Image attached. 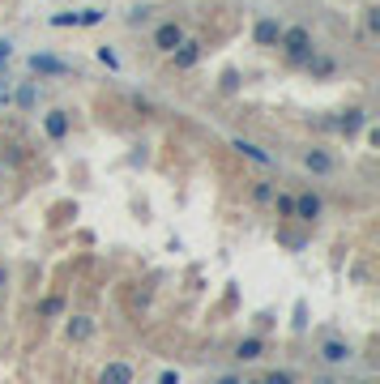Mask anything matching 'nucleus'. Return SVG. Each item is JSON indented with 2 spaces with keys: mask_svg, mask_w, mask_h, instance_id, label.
Returning a JSON list of instances; mask_svg holds the SVG:
<instances>
[{
  "mask_svg": "<svg viewBox=\"0 0 380 384\" xmlns=\"http://www.w3.org/2000/svg\"><path fill=\"white\" fill-rule=\"evenodd\" d=\"M278 47H282L287 65L303 69V60H308L312 51H316V39H312V30H308V26H282V39H278Z\"/></svg>",
  "mask_w": 380,
  "mask_h": 384,
  "instance_id": "1",
  "label": "nucleus"
},
{
  "mask_svg": "<svg viewBox=\"0 0 380 384\" xmlns=\"http://www.w3.org/2000/svg\"><path fill=\"white\" fill-rule=\"evenodd\" d=\"M184 39H188V34H184V26H180V22H158L150 43H154V51H162V56H171V51H176Z\"/></svg>",
  "mask_w": 380,
  "mask_h": 384,
  "instance_id": "2",
  "label": "nucleus"
},
{
  "mask_svg": "<svg viewBox=\"0 0 380 384\" xmlns=\"http://www.w3.org/2000/svg\"><path fill=\"white\" fill-rule=\"evenodd\" d=\"M282 18H274V13H265V18H256V26H252V43L256 47H278V39H282Z\"/></svg>",
  "mask_w": 380,
  "mask_h": 384,
  "instance_id": "3",
  "label": "nucleus"
},
{
  "mask_svg": "<svg viewBox=\"0 0 380 384\" xmlns=\"http://www.w3.org/2000/svg\"><path fill=\"white\" fill-rule=\"evenodd\" d=\"M201 56H205V43H201V39H184V43L171 51V69H176V73H188V69H197Z\"/></svg>",
  "mask_w": 380,
  "mask_h": 384,
  "instance_id": "4",
  "label": "nucleus"
},
{
  "mask_svg": "<svg viewBox=\"0 0 380 384\" xmlns=\"http://www.w3.org/2000/svg\"><path fill=\"white\" fill-rule=\"evenodd\" d=\"M303 171H312V176H334L338 171V158L329 154V150H320V145H312V150H303Z\"/></svg>",
  "mask_w": 380,
  "mask_h": 384,
  "instance_id": "5",
  "label": "nucleus"
},
{
  "mask_svg": "<svg viewBox=\"0 0 380 384\" xmlns=\"http://www.w3.org/2000/svg\"><path fill=\"white\" fill-rule=\"evenodd\" d=\"M363 124H367V107H346V112H338V120H334V133H342L350 141V137L363 133Z\"/></svg>",
  "mask_w": 380,
  "mask_h": 384,
  "instance_id": "6",
  "label": "nucleus"
},
{
  "mask_svg": "<svg viewBox=\"0 0 380 384\" xmlns=\"http://www.w3.org/2000/svg\"><path fill=\"white\" fill-rule=\"evenodd\" d=\"M320 213H325L320 192H299L295 197V223H320Z\"/></svg>",
  "mask_w": 380,
  "mask_h": 384,
  "instance_id": "7",
  "label": "nucleus"
},
{
  "mask_svg": "<svg viewBox=\"0 0 380 384\" xmlns=\"http://www.w3.org/2000/svg\"><path fill=\"white\" fill-rule=\"evenodd\" d=\"M30 73H39V77H65V73H73V65L60 60V56H47V51H39V56H30Z\"/></svg>",
  "mask_w": 380,
  "mask_h": 384,
  "instance_id": "8",
  "label": "nucleus"
},
{
  "mask_svg": "<svg viewBox=\"0 0 380 384\" xmlns=\"http://www.w3.org/2000/svg\"><path fill=\"white\" fill-rule=\"evenodd\" d=\"M350 359H355L350 342H342V338H325V342H320V363L342 367V363H350Z\"/></svg>",
  "mask_w": 380,
  "mask_h": 384,
  "instance_id": "9",
  "label": "nucleus"
},
{
  "mask_svg": "<svg viewBox=\"0 0 380 384\" xmlns=\"http://www.w3.org/2000/svg\"><path fill=\"white\" fill-rule=\"evenodd\" d=\"M303 69H308V77H312V81H329V77L338 73V60L329 56V51H312V56L303 60Z\"/></svg>",
  "mask_w": 380,
  "mask_h": 384,
  "instance_id": "10",
  "label": "nucleus"
},
{
  "mask_svg": "<svg viewBox=\"0 0 380 384\" xmlns=\"http://www.w3.org/2000/svg\"><path fill=\"white\" fill-rule=\"evenodd\" d=\"M43 133H47L51 141H65V137L73 133V116L65 112V107H56V112H47V116H43Z\"/></svg>",
  "mask_w": 380,
  "mask_h": 384,
  "instance_id": "11",
  "label": "nucleus"
},
{
  "mask_svg": "<svg viewBox=\"0 0 380 384\" xmlns=\"http://www.w3.org/2000/svg\"><path fill=\"white\" fill-rule=\"evenodd\" d=\"M231 150H235L240 158H248V162H256V167H274V162H278V158H274V154H269V150H261L256 141H244V137H235V141H231Z\"/></svg>",
  "mask_w": 380,
  "mask_h": 384,
  "instance_id": "12",
  "label": "nucleus"
},
{
  "mask_svg": "<svg viewBox=\"0 0 380 384\" xmlns=\"http://www.w3.org/2000/svg\"><path fill=\"white\" fill-rule=\"evenodd\" d=\"M98 384H133V367L129 363H107L103 376H98Z\"/></svg>",
  "mask_w": 380,
  "mask_h": 384,
  "instance_id": "13",
  "label": "nucleus"
},
{
  "mask_svg": "<svg viewBox=\"0 0 380 384\" xmlns=\"http://www.w3.org/2000/svg\"><path fill=\"white\" fill-rule=\"evenodd\" d=\"M269 205H274V213L282 218V223H295V192H274Z\"/></svg>",
  "mask_w": 380,
  "mask_h": 384,
  "instance_id": "14",
  "label": "nucleus"
},
{
  "mask_svg": "<svg viewBox=\"0 0 380 384\" xmlns=\"http://www.w3.org/2000/svg\"><path fill=\"white\" fill-rule=\"evenodd\" d=\"M90 333H94V324H90L86 316H69V324H65V338H69V342H86Z\"/></svg>",
  "mask_w": 380,
  "mask_h": 384,
  "instance_id": "15",
  "label": "nucleus"
},
{
  "mask_svg": "<svg viewBox=\"0 0 380 384\" xmlns=\"http://www.w3.org/2000/svg\"><path fill=\"white\" fill-rule=\"evenodd\" d=\"M261 355H265V342H261V338H244V342L235 346V359H240V363H256Z\"/></svg>",
  "mask_w": 380,
  "mask_h": 384,
  "instance_id": "16",
  "label": "nucleus"
},
{
  "mask_svg": "<svg viewBox=\"0 0 380 384\" xmlns=\"http://www.w3.org/2000/svg\"><path fill=\"white\" fill-rule=\"evenodd\" d=\"M60 312H65V299H60V295H47V299H39V316H43V320H56Z\"/></svg>",
  "mask_w": 380,
  "mask_h": 384,
  "instance_id": "17",
  "label": "nucleus"
},
{
  "mask_svg": "<svg viewBox=\"0 0 380 384\" xmlns=\"http://www.w3.org/2000/svg\"><path fill=\"white\" fill-rule=\"evenodd\" d=\"M274 192H278V188H274V184H269V180H256L248 197H252V205H269V197H274Z\"/></svg>",
  "mask_w": 380,
  "mask_h": 384,
  "instance_id": "18",
  "label": "nucleus"
},
{
  "mask_svg": "<svg viewBox=\"0 0 380 384\" xmlns=\"http://www.w3.org/2000/svg\"><path fill=\"white\" fill-rule=\"evenodd\" d=\"M376 34H380V5H372L363 13V39H376Z\"/></svg>",
  "mask_w": 380,
  "mask_h": 384,
  "instance_id": "19",
  "label": "nucleus"
},
{
  "mask_svg": "<svg viewBox=\"0 0 380 384\" xmlns=\"http://www.w3.org/2000/svg\"><path fill=\"white\" fill-rule=\"evenodd\" d=\"M150 18H154V5H133V9H129V18H124V22H129V26H145V22H150Z\"/></svg>",
  "mask_w": 380,
  "mask_h": 384,
  "instance_id": "20",
  "label": "nucleus"
},
{
  "mask_svg": "<svg viewBox=\"0 0 380 384\" xmlns=\"http://www.w3.org/2000/svg\"><path fill=\"white\" fill-rule=\"evenodd\" d=\"M13 102L22 107V112H30V107H34V81H22V90L13 94Z\"/></svg>",
  "mask_w": 380,
  "mask_h": 384,
  "instance_id": "21",
  "label": "nucleus"
},
{
  "mask_svg": "<svg viewBox=\"0 0 380 384\" xmlns=\"http://www.w3.org/2000/svg\"><path fill=\"white\" fill-rule=\"evenodd\" d=\"M240 86H244V81H240V69H227V73L218 77V90H223V94H235Z\"/></svg>",
  "mask_w": 380,
  "mask_h": 384,
  "instance_id": "22",
  "label": "nucleus"
},
{
  "mask_svg": "<svg viewBox=\"0 0 380 384\" xmlns=\"http://www.w3.org/2000/svg\"><path fill=\"white\" fill-rule=\"evenodd\" d=\"M261 384H295V371H287V367L278 371V367H274V371H269V376H265Z\"/></svg>",
  "mask_w": 380,
  "mask_h": 384,
  "instance_id": "23",
  "label": "nucleus"
},
{
  "mask_svg": "<svg viewBox=\"0 0 380 384\" xmlns=\"http://www.w3.org/2000/svg\"><path fill=\"white\" fill-rule=\"evenodd\" d=\"M98 65H107V69H120V56L112 47H98Z\"/></svg>",
  "mask_w": 380,
  "mask_h": 384,
  "instance_id": "24",
  "label": "nucleus"
},
{
  "mask_svg": "<svg viewBox=\"0 0 380 384\" xmlns=\"http://www.w3.org/2000/svg\"><path fill=\"white\" fill-rule=\"evenodd\" d=\"M51 26H81V13H56Z\"/></svg>",
  "mask_w": 380,
  "mask_h": 384,
  "instance_id": "25",
  "label": "nucleus"
},
{
  "mask_svg": "<svg viewBox=\"0 0 380 384\" xmlns=\"http://www.w3.org/2000/svg\"><path fill=\"white\" fill-rule=\"evenodd\" d=\"M9 102H13V86L0 77V107H9Z\"/></svg>",
  "mask_w": 380,
  "mask_h": 384,
  "instance_id": "26",
  "label": "nucleus"
},
{
  "mask_svg": "<svg viewBox=\"0 0 380 384\" xmlns=\"http://www.w3.org/2000/svg\"><path fill=\"white\" fill-rule=\"evenodd\" d=\"M98 22H103V9H86L81 13V26H98Z\"/></svg>",
  "mask_w": 380,
  "mask_h": 384,
  "instance_id": "27",
  "label": "nucleus"
},
{
  "mask_svg": "<svg viewBox=\"0 0 380 384\" xmlns=\"http://www.w3.org/2000/svg\"><path fill=\"white\" fill-rule=\"evenodd\" d=\"M158 384H180V376H176V371H162V376H158Z\"/></svg>",
  "mask_w": 380,
  "mask_h": 384,
  "instance_id": "28",
  "label": "nucleus"
},
{
  "mask_svg": "<svg viewBox=\"0 0 380 384\" xmlns=\"http://www.w3.org/2000/svg\"><path fill=\"white\" fill-rule=\"evenodd\" d=\"M214 384H244V380H240V376H218Z\"/></svg>",
  "mask_w": 380,
  "mask_h": 384,
  "instance_id": "29",
  "label": "nucleus"
},
{
  "mask_svg": "<svg viewBox=\"0 0 380 384\" xmlns=\"http://www.w3.org/2000/svg\"><path fill=\"white\" fill-rule=\"evenodd\" d=\"M9 56H13V51H0V73H5V65H9Z\"/></svg>",
  "mask_w": 380,
  "mask_h": 384,
  "instance_id": "30",
  "label": "nucleus"
},
{
  "mask_svg": "<svg viewBox=\"0 0 380 384\" xmlns=\"http://www.w3.org/2000/svg\"><path fill=\"white\" fill-rule=\"evenodd\" d=\"M312 384H338V380H334V376H320V380H312Z\"/></svg>",
  "mask_w": 380,
  "mask_h": 384,
  "instance_id": "31",
  "label": "nucleus"
},
{
  "mask_svg": "<svg viewBox=\"0 0 380 384\" xmlns=\"http://www.w3.org/2000/svg\"><path fill=\"white\" fill-rule=\"evenodd\" d=\"M0 51H13V43H9V39H0Z\"/></svg>",
  "mask_w": 380,
  "mask_h": 384,
  "instance_id": "32",
  "label": "nucleus"
},
{
  "mask_svg": "<svg viewBox=\"0 0 380 384\" xmlns=\"http://www.w3.org/2000/svg\"><path fill=\"white\" fill-rule=\"evenodd\" d=\"M244 384H261V380H244Z\"/></svg>",
  "mask_w": 380,
  "mask_h": 384,
  "instance_id": "33",
  "label": "nucleus"
},
{
  "mask_svg": "<svg viewBox=\"0 0 380 384\" xmlns=\"http://www.w3.org/2000/svg\"><path fill=\"white\" fill-rule=\"evenodd\" d=\"M355 384H372V380H355Z\"/></svg>",
  "mask_w": 380,
  "mask_h": 384,
  "instance_id": "34",
  "label": "nucleus"
},
{
  "mask_svg": "<svg viewBox=\"0 0 380 384\" xmlns=\"http://www.w3.org/2000/svg\"><path fill=\"white\" fill-rule=\"evenodd\" d=\"M0 184H5V171H0Z\"/></svg>",
  "mask_w": 380,
  "mask_h": 384,
  "instance_id": "35",
  "label": "nucleus"
}]
</instances>
